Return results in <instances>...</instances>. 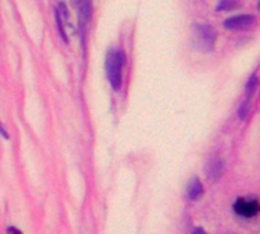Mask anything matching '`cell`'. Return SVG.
<instances>
[{"instance_id": "obj_1", "label": "cell", "mask_w": 260, "mask_h": 234, "mask_svg": "<svg viewBox=\"0 0 260 234\" xmlns=\"http://www.w3.org/2000/svg\"><path fill=\"white\" fill-rule=\"evenodd\" d=\"M125 62L123 52L119 49H113L107 55V76L114 90H119L122 85V67Z\"/></svg>"}, {"instance_id": "obj_2", "label": "cell", "mask_w": 260, "mask_h": 234, "mask_svg": "<svg viewBox=\"0 0 260 234\" xmlns=\"http://www.w3.org/2000/svg\"><path fill=\"white\" fill-rule=\"evenodd\" d=\"M195 35L200 41V46L206 50L213 49V44L216 41V32L210 24H197L195 26Z\"/></svg>"}, {"instance_id": "obj_3", "label": "cell", "mask_w": 260, "mask_h": 234, "mask_svg": "<svg viewBox=\"0 0 260 234\" xmlns=\"http://www.w3.org/2000/svg\"><path fill=\"white\" fill-rule=\"evenodd\" d=\"M235 210L238 215L244 216V218H254L257 216L260 210L259 201L251 198V199H245V198H241L236 204H235Z\"/></svg>"}, {"instance_id": "obj_4", "label": "cell", "mask_w": 260, "mask_h": 234, "mask_svg": "<svg viewBox=\"0 0 260 234\" xmlns=\"http://www.w3.org/2000/svg\"><path fill=\"white\" fill-rule=\"evenodd\" d=\"M224 166L225 164H224V160L221 157H218V155L212 157L206 164V177H207V180L212 181V183L218 181L221 178L222 172H224Z\"/></svg>"}, {"instance_id": "obj_5", "label": "cell", "mask_w": 260, "mask_h": 234, "mask_svg": "<svg viewBox=\"0 0 260 234\" xmlns=\"http://www.w3.org/2000/svg\"><path fill=\"white\" fill-rule=\"evenodd\" d=\"M225 27L230 30H236V29H247L251 24H254V17L250 14H242V15H236L232 17L229 20H225Z\"/></svg>"}, {"instance_id": "obj_6", "label": "cell", "mask_w": 260, "mask_h": 234, "mask_svg": "<svg viewBox=\"0 0 260 234\" xmlns=\"http://www.w3.org/2000/svg\"><path fill=\"white\" fill-rule=\"evenodd\" d=\"M203 193H204V187H203L201 181L198 178H195L187 187V198L190 201H197L203 196Z\"/></svg>"}, {"instance_id": "obj_7", "label": "cell", "mask_w": 260, "mask_h": 234, "mask_svg": "<svg viewBox=\"0 0 260 234\" xmlns=\"http://www.w3.org/2000/svg\"><path fill=\"white\" fill-rule=\"evenodd\" d=\"M76 5H78L82 21L87 23L91 17V0H78Z\"/></svg>"}, {"instance_id": "obj_8", "label": "cell", "mask_w": 260, "mask_h": 234, "mask_svg": "<svg viewBox=\"0 0 260 234\" xmlns=\"http://www.w3.org/2000/svg\"><path fill=\"white\" fill-rule=\"evenodd\" d=\"M238 6H239L238 0H221L218 5V11H230V9H235Z\"/></svg>"}, {"instance_id": "obj_9", "label": "cell", "mask_w": 260, "mask_h": 234, "mask_svg": "<svg viewBox=\"0 0 260 234\" xmlns=\"http://www.w3.org/2000/svg\"><path fill=\"white\" fill-rule=\"evenodd\" d=\"M256 88H257V75H253L251 76V79L248 81V84H247V96H248V99L254 94V91H256Z\"/></svg>"}, {"instance_id": "obj_10", "label": "cell", "mask_w": 260, "mask_h": 234, "mask_svg": "<svg viewBox=\"0 0 260 234\" xmlns=\"http://www.w3.org/2000/svg\"><path fill=\"white\" fill-rule=\"evenodd\" d=\"M241 117H242V119H245V117H247V104L241 108Z\"/></svg>"}, {"instance_id": "obj_11", "label": "cell", "mask_w": 260, "mask_h": 234, "mask_svg": "<svg viewBox=\"0 0 260 234\" xmlns=\"http://www.w3.org/2000/svg\"><path fill=\"white\" fill-rule=\"evenodd\" d=\"M0 134L3 136V139H9V137H8V132L5 131V128H3V125H2V122H0Z\"/></svg>"}, {"instance_id": "obj_12", "label": "cell", "mask_w": 260, "mask_h": 234, "mask_svg": "<svg viewBox=\"0 0 260 234\" xmlns=\"http://www.w3.org/2000/svg\"><path fill=\"white\" fill-rule=\"evenodd\" d=\"M8 231H9V233H20V230H17V228H8Z\"/></svg>"}, {"instance_id": "obj_13", "label": "cell", "mask_w": 260, "mask_h": 234, "mask_svg": "<svg viewBox=\"0 0 260 234\" xmlns=\"http://www.w3.org/2000/svg\"><path fill=\"white\" fill-rule=\"evenodd\" d=\"M73 2H78V0H73Z\"/></svg>"}]
</instances>
